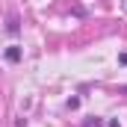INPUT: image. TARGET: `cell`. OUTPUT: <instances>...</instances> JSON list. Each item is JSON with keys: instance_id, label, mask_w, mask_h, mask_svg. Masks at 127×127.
Masks as SVG:
<instances>
[{"instance_id": "3957f363", "label": "cell", "mask_w": 127, "mask_h": 127, "mask_svg": "<svg viewBox=\"0 0 127 127\" xmlns=\"http://www.w3.org/2000/svg\"><path fill=\"white\" fill-rule=\"evenodd\" d=\"M21 27H18V18L15 15H9V24H6V32H18Z\"/></svg>"}, {"instance_id": "5b68a950", "label": "cell", "mask_w": 127, "mask_h": 127, "mask_svg": "<svg viewBox=\"0 0 127 127\" xmlns=\"http://www.w3.org/2000/svg\"><path fill=\"white\" fill-rule=\"evenodd\" d=\"M118 62H121V65H127V53H121V56H118Z\"/></svg>"}, {"instance_id": "277c9868", "label": "cell", "mask_w": 127, "mask_h": 127, "mask_svg": "<svg viewBox=\"0 0 127 127\" xmlns=\"http://www.w3.org/2000/svg\"><path fill=\"white\" fill-rule=\"evenodd\" d=\"M77 106H80V97H68L65 100V109H77Z\"/></svg>"}, {"instance_id": "7a4b0ae2", "label": "cell", "mask_w": 127, "mask_h": 127, "mask_svg": "<svg viewBox=\"0 0 127 127\" xmlns=\"http://www.w3.org/2000/svg\"><path fill=\"white\" fill-rule=\"evenodd\" d=\"M83 127H103V118H97V115H89V118L83 121Z\"/></svg>"}, {"instance_id": "6da1fadb", "label": "cell", "mask_w": 127, "mask_h": 127, "mask_svg": "<svg viewBox=\"0 0 127 127\" xmlns=\"http://www.w3.org/2000/svg\"><path fill=\"white\" fill-rule=\"evenodd\" d=\"M3 56H6V62H21L24 50H21L18 44H12V47H6V50H3Z\"/></svg>"}]
</instances>
